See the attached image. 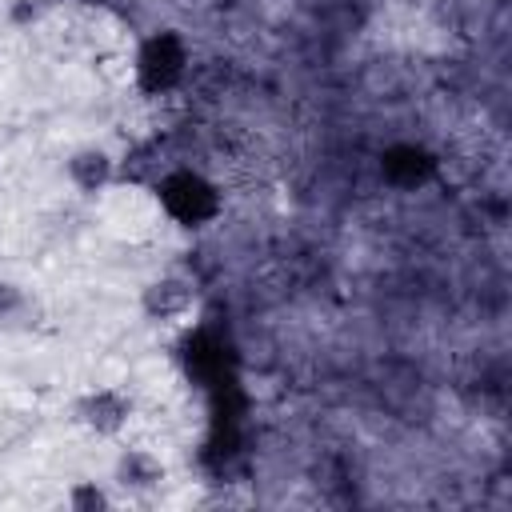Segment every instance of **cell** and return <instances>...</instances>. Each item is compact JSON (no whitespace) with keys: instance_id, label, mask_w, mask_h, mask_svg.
<instances>
[{"instance_id":"1","label":"cell","mask_w":512,"mask_h":512,"mask_svg":"<svg viewBox=\"0 0 512 512\" xmlns=\"http://www.w3.org/2000/svg\"><path fill=\"white\" fill-rule=\"evenodd\" d=\"M152 200H156L160 216L180 232H204L224 212V188L192 164L164 168L152 180Z\"/></svg>"},{"instance_id":"2","label":"cell","mask_w":512,"mask_h":512,"mask_svg":"<svg viewBox=\"0 0 512 512\" xmlns=\"http://www.w3.org/2000/svg\"><path fill=\"white\" fill-rule=\"evenodd\" d=\"M192 72V44L180 28H152L136 40L132 84L144 96H172Z\"/></svg>"},{"instance_id":"3","label":"cell","mask_w":512,"mask_h":512,"mask_svg":"<svg viewBox=\"0 0 512 512\" xmlns=\"http://www.w3.org/2000/svg\"><path fill=\"white\" fill-rule=\"evenodd\" d=\"M72 416H76V424H80L84 432H92V436H100V440H116V436L132 424L136 400H132L124 388H116V384H96V388H88V392L76 396Z\"/></svg>"},{"instance_id":"4","label":"cell","mask_w":512,"mask_h":512,"mask_svg":"<svg viewBox=\"0 0 512 512\" xmlns=\"http://www.w3.org/2000/svg\"><path fill=\"white\" fill-rule=\"evenodd\" d=\"M136 308L148 324L164 328V324H180L184 316H192L196 308V284L184 276V272H160L152 280L140 284V296H136Z\"/></svg>"},{"instance_id":"5","label":"cell","mask_w":512,"mask_h":512,"mask_svg":"<svg viewBox=\"0 0 512 512\" xmlns=\"http://www.w3.org/2000/svg\"><path fill=\"white\" fill-rule=\"evenodd\" d=\"M64 180L76 196L100 200L120 184V160L104 144H80L64 156Z\"/></svg>"},{"instance_id":"6","label":"cell","mask_w":512,"mask_h":512,"mask_svg":"<svg viewBox=\"0 0 512 512\" xmlns=\"http://www.w3.org/2000/svg\"><path fill=\"white\" fill-rule=\"evenodd\" d=\"M164 480H168V464L148 448H120L112 460V476H108L116 496H128V500L156 496L164 488Z\"/></svg>"},{"instance_id":"7","label":"cell","mask_w":512,"mask_h":512,"mask_svg":"<svg viewBox=\"0 0 512 512\" xmlns=\"http://www.w3.org/2000/svg\"><path fill=\"white\" fill-rule=\"evenodd\" d=\"M436 168H440V160L416 140H396L380 152V180L396 192H416V188L432 184Z\"/></svg>"},{"instance_id":"8","label":"cell","mask_w":512,"mask_h":512,"mask_svg":"<svg viewBox=\"0 0 512 512\" xmlns=\"http://www.w3.org/2000/svg\"><path fill=\"white\" fill-rule=\"evenodd\" d=\"M64 504L72 512H108L116 504V488L108 480H72L64 492Z\"/></svg>"},{"instance_id":"9","label":"cell","mask_w":512,"mask_h":512,"mask_svg":"<svg viewBox=\"0 0 512 512\" xmlns=\"http://www.w3.org/2000/svg\"><path fill=\"white\" fill-rule=\"evenodd\" d=\"M28 312V292L16 280H0V328H8L12 320H20Z\"/></svg>"},{"instance_id":"10","label":"cell","mask_w":512,"mask_h":512,"mask_svg":"<svg viewBox=\"0 0 512 512\" xmlns=\"http://www.w3.org/2000/svg\"><path fill=\"white\" fill-rule=\"evenodd\" d=\"M44 8H48V0H8V4H4V12H8V20H12L16 28H28L32 20H40Z\"/></svg>"},{"instance_id":"11","label":"cell","mask_w":512,"mask_h":512,"mask_svg":"<svg viewBox=\"0 0 512 512\" xmlns=\"http://www.w3.org/2000/svg\"><path fill=\"white\" fill-rule=\"evenodd\" d=\"M76 4H96V0H76Z\"/></svg>"}]
</instances>
